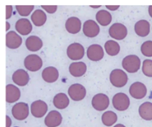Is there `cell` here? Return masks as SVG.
Instances as JSON below:
<instances>
[{
	"label": "cell",
	"instance_id": "6da1fadb",
	"mask_svg": "<svg viewBox=\"0 0 152 127\" xmlns=\"http://www.w3.org/2000/svg\"><path fill=\"white\" fill-rule=\"evenodd\" d=\"M110 81L111 84L117 88H122L126 85L128 82V76L123 70H113L110 74Z\"/></svg>",
	"mask_w": 152,
	"mask_h": 127
},
{
	"label": "cell",
	"instance_id": "7a4b0ae2",
	"mask_svg": "<svg viewBox=\"0 0 152 127\" xmlns=\"http://www.w3.org/2000/svg\"><path fill=\"white\" fill-rule=\"evenodd\" d=\"M123 68L129 73H135L138 71L141 66V60L137 55L126 56L122 61Z\"/></svg>",
	"mask_w": 152,
	"mask_h": 127
},
{
	"label": "cell",
	"instance_id": "3957f363",
	"mask_svg": "<svg viewBox=\"0 0 152 127\" xmlns=\"http://www.w3.org/2000/svg\"><path fill=\"white\" fill-rule=\"evenodd\" d=\"M112 104L116 110L119 112H124L129 108L130 101L129 97L125 93L119 92L114 95L112 98Z\"/></svg>",
	"mask_w": 152,
	"mask_h": 127
},
{
	"label": "cell",
	"instance_id": "277c9868",
	"mask_svg": "<svg viewBox=\"0 0 152 127\" xmlns=\"http://www.w3.org/2000/svg\"><path fill=\"white\" fill-rule=\"evenodd\" d=\"M23 65L30 71H37L43 66V60L37 54H31L24 58Z\"/></svg>",
	"mask_w": 152,
	"mask_h": 127
},
{
	"label": "cell",
	"instance_id": "5b68a950",
	"mask_svg": "<svg viewBox=\"0 0 152 127\" xmlns=\"http://www.w3.org/2000/svg\"><path fill=\"white\" fill-rule=\"evenodd\" d=\"M29 112H30L29 105L23 102H19L14 104L12 109V116L14 117V118L19 121H22L27 118V117L29 116Z\"/></svg>",
	"mask_w": 152,
	"mask_h": 127
},
{
	"label": "cell",
	"instance_id": "8992f818",
	"mask_svg": "<svg viewBox=\"0 0 152 127\" xmlns=\"http://www.w3.org/2000/svg\"><path fill=\"white\" fill-rule=\"evenodd\" d=\"M91 104L95 110L98 112H102L109 107L110 98L107 95L104 93H98V94H96L92 98Z\"/></svg>",
	"mask_w": 152,
	"mask_h": 127
},
{
	"label": "cell",
	"instance_id": "52a82bcc",
	"mask_svg": "<svg viewBox=\"0 0 152 127\" xmlns=\"http://www.w3.org/2000/svg\"><path fill=\"white\" fill-rule=\"evenodd\" d=\"M110 36L116 40H123L128 34L127 28L124 24L121 23H115L109 29Z\"/></svg>",
	"mask_w": 152,
	"mask_h": 127
},
{
	"label": "cell",
	"instance_id": "ba28073f",
	"mask_svg": "<svg viewBox=\"0 0 152 127\" xmlns=\"http://www.w3.org/2000/svg\"><path fill=\"white\" fill-rule=\"evenodd\" d=\"M68 94L74 101H81L86 96V89L81 84H74L69 87Z\"/></svg>",
	"mask_w": 152,
	"mask_h": 127
},
{
	"label": "cell",
	"instance_id": "9c48e42d",
	"mask_svg": "<svg viewBox=\"0 0 152 127\" xmlns=\"http://www.w3.org/2000/svg\"><path fill=\"white\" fill-rule=\"evenodd\" d=\"M67 56L68 58L73 60H80L84 56V48L79 43H73L67 48Z\"/></svg>",
	"mask_w": 152,
	"mask_h": 127
},
{
	"label": "cell",
	"instance_id": "30bf717a",
	"mask_svg": "<svg viewBox=\"0 0 152 127\" xmlns=\"http://www.w3.org/2000/svg\"><path fill=\"white\" fill-rule=\"evenodd\" d=\"M83 32L87 37L92 38L96 37L100 32V27L94 20H87L83 24Z\"/></svg>",
	"mask_w": 152,
	"mask_h": 127
},
{
	"label": "cell",
	"instance_id": "8fae6325",
	"mask_svg": "<svg viewBox=\"0 0 152 127\" xmlns=\"http://www.w3.org/2000/svg\"><path fill=\"white\" fill-rule=\"evenodd\" d=\"M129 94L136 99H142L147 94V88L144 84L141 82H135L129 86Z\"/></svg>",
	"mask_w": 152,
	"mask_h": 127
},
{
	"label": "cell",
	"instance_id": "7c38bea8",
	"mask_svg": "<svg viewBox=\"0 0 152 127\" xmlns=\"http://www.w3.org/2000/svg\"><path fill=\"white\" fill-rule=\"evenodd\" d=\"M48 111V105L43 100H36L31 104V112L35 117H43Z\"/></svg>",
	"mask_w": 152,
	"mask_h": 127
},
{
	"label": "cell",
	"instance_id": "4fadbf2b",
	"mask_svg": "<svg viewBox=\"0 0 152 127\" xmlns=\"http://www.w3.org/2000/svg\"><path fill=\"white\" fill-rule=\"evenodd\" d=\"M63 117L58 111L50 112L45 118V124L47 127H58L62 124Z\"/></svg>",
	"mask_w": 152,
	"mask_h": 127
},
{
	"label": "cell",
	"instance_id": "5bb4252c",
	"mask_svg": "<svg viewBox=\"0 0 152 127\" xmlns=\"http://www.w3.org/2000/svg\"><path fill=\"white\" fill-rule=\"evenodd\" d=\"M104 55V49L99 45H91L87 49V57L91 61H100Z\"/></svg>",
	"mask_w": 152,
	"mask_h": 127
},
{
	"label": "cell",
	"instance_id": "9a60e30c",
	"mask_svg": "<svg viewBox=\"0 0 152 127\" xmlns=\"http://www.w3.org/2000/svg\"><path fill=\"white\" fill-rule=\"evenodd\" d=\"M15 28H16V31L19 34L25 36L31 32L32 24L31 23V21L27 18H20L16 22Z\"/></svg>",
	"mask_w": 152,
	"mask_h": 127
},
{
	"label": "cell",
	"instance_id": "2e32d148",
	"mask_svg": "<svg viewBox=\"0 0 152 127\" xmlns=\"http://www.w3.org/2000/svg\"><path fill=\"white\" fill-rule=\"evenodd\" d=\"M13 82L18 86H25L30 80L29 74L26 70L23 69L17 70L12 75Z\"/></svg>",
	"mask_w": 152,
	"mask_h": 127
},
{
	"label": "cell",
	"instance_id": "e0dca14e",
	"mask_svg": "<svg viewBox=\"0 0 152 127\" xmlns=\"http://www.w3.org/2000/svg\"><path fill=\"white\" fill-rule=\"evenodd\" d=\"M82 23L78 18L71 17L65 22V29L70 34H77L81 31Z\"/></svg>",
	"mask_w": 152,
	"mask_h": 127
},
{
	"label": "cell",
	"instance_id": "ac0fdd59",
	"mask_svg": "<svg viewBox=\"0 0 152 127\" xmlns=\"http://www.w3.org/2000/svg\"><path fill=\"white\" fill-rule=\"evenodd\" d=\"M6 46L10 49H17L22 45V37L16 32H8L6 33Z\"/></svg>",
	"mask_w": 152,
	"mask_h": 127
},
{
	"label": "cell",
	"instance_id": "d6986e66",
	"mask_svg": "<svg viewBox=\"0 0 152 127\" xmlns=\"http://www.w3.org/2000/svg\"><path fill=\"white\" fill-rule=\"evenodd\" d=\"M87 66L83 62H73L69 66L70 73L75 78H80L85 74Z\"/></svg>",
	"mask_w": 152,
	"mask_h": 127
},
{
	"label": "cell",
	"instance_id": "ffe728a7",
	"mask_svg": "<svg viewBox=\"0 0 152 127\" xmlns=\"http://www.w3.org/2000/svg\"><path fill=\"white\" fill-rule=\"evenodd\" d=\"M58 70L53 66L45 68L42 71V78L46 83H54L58 79Z\"/></svg>",
	"mask_w": 152,
	"mask_h": 127
},
{
	"label": "cell",
	"instance_id": "44dd1931",
	"mask_svg": "<svg viewBox=\"0 0 152 127\" xmlns=\"http://www.w3.org/2000/svg\"><path fill=\"white\" fill-rule=\"evenodd\" d=\"M21 97V92L18 87L13 84L6 85V102L7 103H14L18 101Z\"/></svg>",
	"mask_w": 152,
	"mask_h": 127
},
{
	"label": "cell",
	"instance_id": "7402d4cb",
	"mask_svg": "<svg viewBox=\"0 0 152 127\" xmlns=\"http://www.w3.org/2000/svg\"><path fill=\"white\" fill-rule=\"evenodd\" d=\"M25 46L30 51L35 52L43 47V41L37 36H30L25 41Z\"/></svg>",
	"mask_w": 152,
	"mask_h": 127
},
{
	"label": "cell",
	"instance_id": "603a6c76",
	"mask_svg": "<svg viewBox=\"0 0 152 127\" xmlns=\"http://www.w3.org/2000/svg\"><path fill=\"white\" fill-rule=\"evenodd\" d=\"M134 29H135V32L137 33V36L143 37L148 36L150 33L151 25L147 20L142 19V20H139L136 23Z\"/></svg>",
	"mask_w": 152,
	"mask_h": 127
},
{
	"label": "cell",
	"instance_id": "cb8c5ba5",
	"mask_svg": "<svg viewBox=\"0 0 152 127\" xmlns=\"http://www.w3.org/2000/svg\"><path fill=\"white\" fill-rule=\"evenodd\" d=\"M70 104V99L68 96L64 93H58L53 98V104L56 108L59 110H63L67 108Z\"/></svg>",
	"mask_w": 152,
	"mask_h": 127
},
{
	"label": "cell",
	"instance_id": "d4e9b609",
	"mask_svg": "<svg viewBox=\"0 0 152 127\" xmlns=\"http://www.w3.org/2000/svg\"><path fill=\"white\" fill-rule=\"evenodd\" d=\"M138 112L140 117L147 121L152 120V103L151 102H144L139 106Z\"/></svg>",
	"mask_w": 152,
	"mask_h": 127
},
{
	"label": "cell",
	"instance_id": "484cf974",
	"mask_svg": "<svg viewBox=\"0 0 152 127\" xmlns=\"http://www.w3.org/2000/svg\"><path fill=\"white\" fill-rule=\"evenodd\" d=\"M96 19L97 23L102 26H107L112 21V16L110 12L105 10L98 11L96 14Z\"/></svg>",
	"mask_w": 152,
	"mask_h": 127
},
{
	"label": "cell",
	"instance_id": "4316f807",
	"mask_svg": "<svg viewBox=\"0 0 152 127\" xmlns=\"http://www.w3.org/2000/svg\"><path fill=\"white\" fill-rule=\"evenodd\" d=\"M31 21H32L33 24H35L36 26H42L46 22V13L45 12V11H42L39 9L36 10L31 14Z\"/></svg>",
	"mask_w": 152,
	"mask_h": 127
},
{
	"label": "cell",
	"instance_id": "83f0119b",
	"mask_svg": "<svg viewBox=\"0 0 152 127\" xmlns=\"http://www.w3.org/2000/svg\"><path fill=\"white\" fill-rule=\"evenodd\" d=\"M104 49L108 55L116 56L120 51V46L115 40H108L104 45Z\"/></svg>",
	"mask_w": 152,
	"mask_h": 127
},
{
	"label": "cell",
	"instance_id": "f1b7e54d",
	"mask_svg": "<svg viewBox=\"0 0 152 127\" xmlns=\"http://www.w3.org/2000/svg\"><path fill=\"white\" fill-rule=\"evenodd\" d=\"M117 121V115L111 111L105 112L102 115V122L105 126H111L115 125Z\"/></svg>",
	"mask_w": 152,
	"mask_h": 127
},
{
	"label": "cell",
	"instance_id": "f546056e",
	"mask_svg": "<svg viewBox=\"0 0 152 127\" xmlns=\"http://www.w3.org/2000/svg\"><path fill=\"white\" fill-rule=\"evenodd\" d=\"M17 12L21 17H28L34 10L33 5H17Z\"/></svg>",
	"mask_w": 152,
	"mask_h": 127
},
{
	"label": "cell",
	"instance_id": "4dcf8cb0",
	"mask_svg": "<svg viewBox=\"0 0 152 127\" xmlns=\"http://www.w3.org/2000/svg\"><path fill=\"white\" fill-rule=\"evenodd\" d=\"M142 73L149 77L152 78V60L151 59H145L142 62Z\"/></svg>",
	"mask_w": 152,
	"mask_h": 127
},
{
	"label": "cell",
	"instance_id": "1f68e13d",
	"mask_svg": "<svg viewBox=\"0 0 152 127\" xmlns=\"http://www.w3.org/2000/svg\"><path fill=\"white\" fill-rule=\"evenodd\" d=\"M141 52L145 57H152V41L144 42L141 46Z\"/></svg>",
	"mask_w": 152,
	"mask_h": 127
},
{
	"label": "cell",
	"instance_id": "d6a6232c",
	"mask_svg": "<svg viewBox=\"0 0 152 127\" xmlns=\"http://www.w3.org/2000/svg\"><path fill=\"white\" fill-rule=\"evenodd\" d=\"M42 9H44L47 13L52 14L57 12L58 6L57 5H42Z\"/></svg>",
	"mask_w": 152,
	"mask_h": 127
},
{
	"label": "cell",
	"instance_id": "836d02e7",
	"mask_svg": "<svg viewBox=\"0 0 152 127\" xmlns=\"http://www.w3.org/2000/svg\"><path fill=\"white\" fill-rule=\"evenodd\" d=\"M5 9H6V18H5L9 19V18H11L12 15V5H6Z\"/></svg>",
	"mask_w": 152,
	"mask_h": 127
},
{
	"label": "cell",
	"instance_id": "e575fe53",
	"mask_svg": "<svg viewBox=\"0 0 152 127\" xmlns=\"http://www.w3.org/2000/svg\"><path fill=\"white\" fill-rule=\"evenodd\" d=\"M106 8L110 11H117L119 9V5H106Z\"/></svg>",
	"mask_w": 152,
	"mask_h": 127
},
{
	"label": "cell",
	"instance_id": "d590c367",
	"mask_svg": "<svg viewBox=\"0 0 152 127\" xmlns=\"http://www.w3.org/2000/svg\"><path fill=\"white\" fill-rule=\"evenodd\" d=\"M12 119L9 116H6V127H11L12 126Z\"/></svg>",
	"mask_w": 152,
	"mask_h": 127
},
{
	"label": "cell",
	"instance_id": "8d00e7d4",
	"mask_svg": "<svg viewBox=\"0 0 152 127\" xmlns=\"http://www.w3.org/2000/svg\"><path fill=\"white\" fill-rule=\"evenodd\" d=\"M149 14H150L151 18H152V5L149 6Z\"/></svg>",
	"mask_w": 152,
	"mask_h": 127
},
{
	"label": "cell",
	"instance_id": "74e56055",
	"mask_svg": "<svg viewBox=\"0 0 152 127\" xmlns=\"http://www.w3.org/2000/svg\"><path fill=\"white\" fill-rule=\"evenodd\" d=\"M5 24H6V31L8 32V31H9V29H10V27H11V25H10V23H8V22H6Z\"/></svg>",
	"mask_w": 152,
	"mask_h": 127
},
{
	"label": "cell",
	"instance_id": "f35d334b",
	"mask_svg": "<svg viewBox=\"0 0 152 127\" xmlns=\"http://www.w3.org/2000/svg\"><path fill=\"white\" fill-rule=\"evenodd\" d=\"M114 127H125L124 125H122V124H117V125H116Z\"/></svg>",
	"mask_w": 152,
	"mask_h": 127
},
{
	"label": "cell",
	"instance_id": "ab89813d",
	"mask_svg": "<svg viewBox=\"0 0 152 127\" xmlns=\"http://www.w3.org/2000/svg\"><path fill=\"white\" fill-rule=\"evenodd\" d=\"M91 8H94V9H97V8H100V6H99V5H97V6H91Z\"/></svg>",
	"mask_w": 152,
	"mask_h": 127
},
{
	"label": "cell",
	"instance_id": "60d3db41",
	"mask_svg": "<svg viewBox=\"0 0 152 127\" xmlns=\"http://www.w3.org/2000/svg\"><path fill=\"white\" fill-rule=\"evenodd\" d=\"M15 127H18V126H15Z\"/></svg>",
	"mask_w": 152,
	"mask_h": 127
}]
</instances>
